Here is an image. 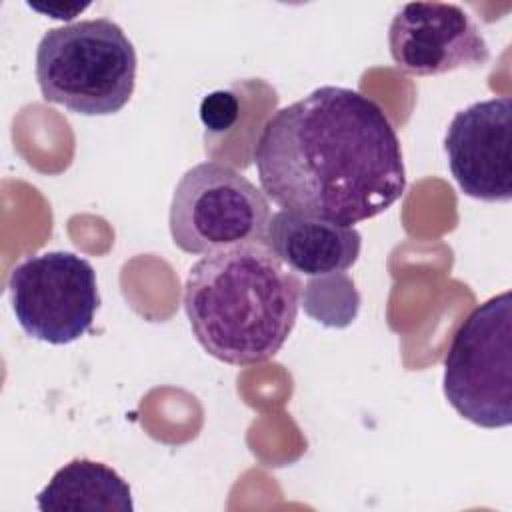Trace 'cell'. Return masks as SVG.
Returning a JSON list of instances; mask_svg holds the SVG:
<instances>
[{
	"label": "cell",
	"mask_w": 512,
	"mask_h": 512,
	"mask_svg": "<svg viewBox=\"0 0 512 512\" xmlns=\"http://www.w3.org/2000/svg\"><path fill=\"white\" fill-rule=\"evenodd\" d=\"M252 160L280 208L342 226L386 212L406 190L392 122L378 102L344 86H320L276 110Z\"/></svg>",
	"instance_id": "obj_1"
},
{
	"label": "cell",
	"mask_w": 512,
	"mask_h": 512,
	"mask_svg": "<svg viewBox=\"0 0 512 512\" xmlns=\"http://www.w3.org/2000/svg\"><path fill=\"white\" fill-rule=\"evenodd\" d=\"M302 282L266 242L204 254L184 282V312L198 344L234 366L262 364L288 340Z\"/></svg>",
	"instance_id": "obj_2"
},
{
	"label": "cell",
	"mask_w": 512,
	"mask_h": 512,
	"mask_svg": "<svg viewBox=\"0 0 512 512\" xmlns=\"http://www.w3.org/2000/svg\"><path fill=\"white\" fill-rule=\"evenodd\" d=\"M132 40L110 18L50 28L36 48V80L46 102L82 116L120 112L136 86Z\"/></svg>",
	"instance_id": "obj_3"
},
{
	"label": "cell",
	"mask_w": 512,
	"mask_h": 512,
	"mask_svg": "<svg viewBox=\"0 0 512 512\" xmlns=\"http://www.w3.org/2000/svg\"><path fill=\"white\" fill-rule=\"evenodd\" d=\"M448 404L480 428L512 422V296L496 294L476 306L456 330L444 358Z\"/></svg>",
	"instance_id": "obj_4"
},
{
	"label": "cell",
	"mask_w": 512,
	"mask_h": 512,
	"mask_svg": "<svg viewBox=\"0 0 512 512\" xmlns=\"http://www.w3.org/2000/svg\"><path fill=\"white\" fill-rule=\"evenodd\" d=\"M268 222L264 192L216 160L200 162L182 174L168 212L170 236L188 254L266 242Z\"/></svg>",
	"instance_id": "obj_5"
},
{
	"label": "cell",
	"mask_w": 512,
	"mask_h": 512,
	"mask_svg": "<svg viewBox=\"0 0 512 512\" xmlns=\"http://www.w3.org/2000/svg\"><path fill=\"white\" fill-rule=\"evenodd\" d=\"M8 294L20 328L30 338L54 346L84 336L100 306L92 264L64 250L20 262L10 272Z\"/></svg>",
	"instance_id": "obj_6"
},
{
	"label": "cell",
	"mask_w": 512,
	"mask_h": 512,
	"mask_svg": "<svg viewBox=\"0 0 512 512\" xmlns=\"http://www.w3.org/2000/svg\"><path fill=\"white\" fill-rule=\"evenodd\" d=\"M388 48L398 70L438 76L460 68H482L490 48L468 12L448 2H408L388 28Z\"/></svg>",
	"instance_id": "obj_7"
},
{
	"label": "cell",
	"mask_w": 512,
	"mask_h": 512,
	"mask_svg": "<svg viewBox=\"0 0 512 512\" xmlns=\"http://www.w3.org/2000/svg\"><path fill=\"white\" fill-rule=\"evenodd\" d=\"M510 96L474 102L454 114L444 134V152L460 190L482 202L512 198Z\"/></svg>",
	"instance_id": "obj_8"
},
{
	"label": "cell",
	"mask_w": 512,
	"mask_h": 512,
	"mask_svg": "<svg viewBox=\"0 0 512 512\" xmlns=\"http://www.w3.org/2000/svg\"><path fill=\"white\" fill-rule=\"evenodd\" d=\"M266 244L290 270L312 278L354 266L362 236L354 226L280 210L270 216Z\"/></svg>",
	"instance_id": "obj_9"
},
{
	"label": "cell",
	"mask_w": 512,
	"mask_h": 512,
	"mask_svg": "<svg viewBox=\"0 0 512 512\" xmlns=\"http://www.w3.org/2000/svg\"><path fill=\"white\" fill-rule=\"evenodd\" d=\"M36 504L42 512H132L128 482L110 466L74 458L54 472L38 492Z\"/></svg>",
	"instance_id": "obj_10"
},
{
	"label": "cell",
	"mask_w": 512,
	"mask_h": 512,
	"mask_svg": "<svg viewBox=\"0 0 512 512\" xmlns=\"http://www.w3.org/2000/svg\"><path fill=\"white\" fill-rule=\"evenodd\" d=\"M300 300L304 312L328 328L348 326L360 308V294L344 272L308 278Z\"/></svg>",
	"instance_id": "obj_11"
},
{
	"label": "cell",
	"mask_w": 512,
	"mask_h": 512,
	"mask_svg": "<svg viewBox=\"0 0 512 512\" xmlns=\"http://www.w3.org/2000/svg\"><path fill=\"white\" fill-rule=\"evenodd\" d=\"M240 116V100L230 90H216L208 94L200 104V118L208 132H228Z\"/></svg>",
	"instance_id": "obj_12"
}]
</instances>
